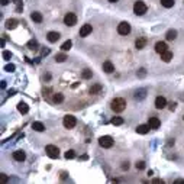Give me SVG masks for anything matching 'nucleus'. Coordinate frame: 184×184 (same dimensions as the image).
<instances>
[{
	"instance_id": "58836bf2",
	"label": "nucleus",
	"mask_w": 184,
	"mask_h": 184,
	"mask_svg": "<svg viewBox=\"0 0 184 184\" xmlns=\"http://www.w3.org/2000/svg\"><path fill=\"white\" fill-rule=\"evenodd\" d=\"M122 168H123V170H128V168H129V164H128V162H125V164L122 165Z\"/></svg>"
},
{
	"instance_id": "4c0bfd02",
	"label": "nucleus",
	"mask_w": 184,
	"mask_h": 184,
	"mask_svg": "<svg viewBox=\"0 0 184 184\" xmlns=\"http://www.w3.org/2000/svg\"><path fill=\"white\" fill-rule=\"evenodd\" d=\"M49 54V49L46 48V49H42V55H48Z\"/></svg>"
},
{
	"instance_id": "39448f33",
	"label": "nucleus",
	"mask_w": 184,
	"mask_h": 184,
	"mask_svg": "<svg viewBox=\"0 0 184 184\" xmlns=\"http://www.w3.org/2000/svg\"><path fill=\"white\" fill-rule=\"evenodd\" d=\"M63 123H64V126H65L67 129H73L74 126L77 125V119L74 117L73 114H67V116L64 117Z\"/></svg>"
},
{
	"instance_id": "a19ab883",
	"label": "nucleus",
	"mask_w": 184,
	"mask_h": 184,
	"mask_svg": "<svg viewBox=\"0 0 184 184\" xmlns=\"http://www.w3.org/2000/svg\"><path fill=\"white\" fill-rule=\"evenodd\" d=\"M9 1H10V0H1V4H3V6H6Z\"/></svg>"
},
{
	"instance_id": "f257e3e1",
	"label": "nucleus",
	"mask_w": 184,
	"mask_h": 184,
	"mask_svg": "<svg viewBox=\"0 0 184 184\" xmlns=\"http://www.w3.org/2000/svg\"><path fill=\"white\" fill-rule=\"evenodd\" d=\"M112 110L116 112V113H120V112H123L126 109V100L125 99H122V97H116V99H113L112 100V105H110Z\"/></svg>"
},
{
	"instance_id": "1a4fd4ad",
	"label": "nucleus",
	"mask_w": 184,
	"mask_h": 184,
	"mask_svg": "<svg viewBox=\"0 0 184 184\" xmlns=\"http://www.w3.org/2000/svg\"><path fill=\"white\" fill-rule=\"evenodd\" d=\"M148 125L151 126V129H158V128L161 126V120H159L158 117L152 116V117H149V120H148Z\"/></svg>"
},
{
	"instance_id": "f704fd0d",
	"label": "nucleus",
	"mask_w": 184,
	"mask_h": 184,
	"mask_svg": "<svg viewBox=\"0 0 184 184\" xmlns=\"http://www.w3.org/2000/svg\"><path fill=\"white\" fill-rule=\"evenodd\" d=\"M136 168H138V170H144V168H145V162H144V161L136 162Z\"/></svg>"
},
{
	"instance_id": "72a5a7b5",
	"label": "nucleus",
	"mask_w": 184,
	"mask_h": 184,
	"mask_svg": "<svg viewBox=\"0 0 184 184\" xmlns=\"http://www.w3.org/2000/svg\"><path fill=\"white\" fill-rule=\"evenodd\" d=\"M15 68H16V67H15L13 64H7V65L4 67V70H6V71H9V73H12V71H15Z\"/></svg>"
},
{
	"instance_id": "bb28decb",
	"label": "nucleus",
	"mask_w": 184,
	"mask_h": 184,
	"mask_svg": "<svg viewBox=\"0 0 184 184\" xmlns=\"http://www.w3.org/2000/svg\"><path fill=\"white\" fill-rule=\"evenodd\" d=\"M71 46H73V42H71V41L68 39V41H65V42H64V44L61 45V49H63V51L65 52V51H68V49H70Z\"/></svg>"
},
{
	"instance_id": "20e7f679",
	"label": "nucleus",
	"mask_w": 184,
	"mask_h": 184,
	"mask_svg": "<svg viewBox=\"0 0 184 184\" xmlns=\"http://www.w3.org/2000/svg\"><path fill=\"white\" fill-rule=\"evenodd\" d=\"M99 144H100V147H102V148H112V147H113V144H114V141H113V138H112V136L106 135V136H100Z\"/></svg>"
},
{
	"instance_id": "4468645a",
	"label": "nucleus",
	"mask_w": 184,
	"mask_h": 184,
	"mask_svg": "<svg viewBox=\"0 0 184 184\" xmlns=\"http://www.w3.org/2000/svg\"><path fill=\"white\" fill-rule=\"evenodd\" d=\"M103 71L107 73V74L113 73V71H114V65L112 64L110 61H105V63H103Z\"/></svg>"
},
{
	"instance_id": "2eb2a0df",
	"label": "nucleus",
	"mask_w": 184,
	"mask_h": 184,
	"mask_svg": "<svg viewBox=\"0 0 184 184\" xmlns=\"http://www.w3.org/2000/svg\"><path fill=\"white\" fill-rule=\"evenodd\" d=\"M161 55V60L164 61V63H170L171 60H173V52L171 51H165V52H162V54H159Z\"/></svg>"
},
{
	"instance_id": "dca6fc26",
	"label": "nucleus",
	"mask_w": 184,
	"mask_h": 184,
	"mask_svg": "<svg viewBox=\"0 0 184 184\" xmlns=\"http://www.w3.org/2000/svg\"><path fill=\"white\" fill-rule=\"evenodd\" d=\"M46 39H48L51 44H54V42H57V41L60 39V34H58V32H48Z\"/></svg>"
},
{
	"instance_id": "412c9836",
	"label": "nucleus",
	"mask_w": 184,
	"mask_h": 184,
	"mask_svg": "<svg viewBox=\"0 0 184 184\" xmlns=\"http://www.w3.org/2000/svg\"><path fill=\"white\" fill-rule=\"evenodd\" d=\"M31 19L34 20V22H37V23H41L42 22V15L39 13V12H32V15H31Z\"/></svg>"
},
{
	"instance_id": "a211bd4d",
	"label": "nucleus",
	"mask_w": 184,
	"mask_h": 184,
	"mask_svg": "<svg viewBox=\"0 0 184 184\" xmlns=\"http://www.w3.org/2000/svg\"><path fill=\"white\" fill-rule=\"evenodd\" d=\"M149 129H151V126L149 125H139L138 128H136V132L138 133H141V135H145L149 132Z\"/></svg>"
},
{
	"instance_id": "0eeeda50",
	"label": "nucleus",
	"mask_w": 184,
	"mask_h": 184,
	"mask_svg": "<svg viewBox=\"0 0 184 184\" xmlns=\"http://www.w3.org/2000/svg\"><path fill=\"white\" fill-rule=\"evenodd\" d=\"M117 32H119L120 35H128V34L131 32V25H129L128 22L119 23V25H117Z\"/></svg>"
},
{
	"instance_id": "c85d7f7f",
	"label": "nucleus",
	"mask_w": 184,
	"mask_h": 184,
	"mask_svg": "<svg viewBox=\"0 0 184 184\" xmlns=\"http://www.w3.org/2000/svg\"><path fill=\"white\" fill-rule=\"evenodd\" d=\"M91 75H93V73H91V70H88V68H86V70L81 73V77H83L84 80H88V78H91Z\"/></svg>"
},
{
	"instance_id": "c9c22d12",
	"label": "nucleus",
	"mask_w": 184,
	"mask_h": 184,
	"mask_svg": "<svg viewBox=\"0 0 184 184\" xmlns=\"http://www.w3.org/2000/svg\"><path fill=\"white\" fill-rule=\"evenodd\" d=\"M9 181V178H7V176H4V174H1L0 176V183H7Z\"/></svg>"
},
{
	"instance_id": "37998d69",
	"label": "nucleus",
	"mask_w": 184,
	"mask_h": 184,
	"mask_svg": "<svg viewBox=\"0 0 184 184\" xmlns=\"http://www.w3.org/2000/svg\"><path fill=\"white\" fill-rule=\"evenodd\" d=\"M176 184H184V180H177V181H176Z\"/></svg>"
},
{
	"instance_id": "aec40b11",
	"label": "nucleus",
	"mask_w": 184,
	"mask_h": 184,
	"mask_svg": "<svg viewBox=\"0 0 184 184\" xmlns=\"http://www.w3.org/2000/svg\"><path fill=\"white\" fill-rule=\"evenodd\" d=\"M18 110L22 114H26V113L29 112V107H28V105H26V103H23V102H20V103L18 105Z\"/></svg>"
},
{
	"instance_id": "e433bc0d",
	"label": "nucleus",
	"mask_w": 184,
	"mask_h": 184,
	"mask_svg": "<svg viewBox=\"0 0 184 184\" xmlns=\"http://www.w3.org/2000/svg\"><path fill=\"white\" fill-rule=\"evenodd\" d=\"M138 75H139L141 78H144V77L147 75V71H145V68H141V70H139V73H138Z\"/></svg>"
},
{
	"instance_id": "de8ad7c7",
	"label": "nucleus",
	"mask_w": 184,
	"mask_h": 184,
	"mask_svg": "<svg viewBox=\"0 0 184 184\" xmlns=\"http://www.w3.org/2000/svg\"><path fill=\"white\" fill-rule=\"evenodd\" d=\"M183 119H184V117H183Z\"/></svg>"
},
{
	"instance_id": "b1692460",
	"label": "nucleus",
	"mask_w": 184,
	"mask_h": 184,
	"mask_svg": "<svg viewBox=\"0 0 184 184\" xmlns=\"http://www.w3.org/2000/svg\"><path fill=\"white\" fill-rule=\"evenodd\" d=\"M16 25H18V20H16V19H9V20L6 22V28H7V29H15Z\"/></svg>"
},
{
	"instance_id": "c756f323",
	"label": "nucleus",
	"mask_w": 184,
	"mask_h": 184,
	"mask_svg": "<svg viewBox=\"0 0 184 184\" xmlns=\"http://www.w3.org/2000/svg\"><path fill=\"white\" fill-rule=\"evenodd\" d=\"M161 4H162L164 7L170 9V7H173V6H174V0H161Z\"/></svg>"
},
{
	"instance_id": "9b49d317",
	"label": "nucleus",
	"mask_w": 184,
	"mask_h": 184,
	"mask_svg": "<svg viewBox=\"0 0 184 184\" xmlns=\"http://www.w3.org/2000/svg\"><path fill=\"white\" fill-rule=\"evenodd\" d=\"M25 158H26V154H25L23 151L18 149V151H15V152H13V159H15V161L22 162V161H25Z\"/></svg>"
},
{
	"instance_id": "393cba45",
	"label": "nucleus",
	"mask_w": 184,
	"mask_h": 184,
	"mask_svg": "<svg viewBox=\"0 0 184 184\" xmlns=\"http://www.w3.org/2000/svg\"><path fill=\"white\" fill-rule=\"evenodd\" d=\"M52 100H54V103H63L64 102V96L61 93H55L52 96Z\"/></svg>"
},
{
	"instance_id": "9d476101",
	"label": "nucleus",
	"mask_w": 184,
	"mask_h": 184,
	"mask_svg": "<svg viewBox=\"0 0 184 184\" xmlns=\"http://www.w3.org/2000/svg\"><path fill=\"white\" fill-rule=\"evenodd\" d=\"M165 106H167V100H165V97L158 96V97L155 99V107H157V109H164Z\"/></svg>"
},
{
	"instance_id": "6e6552de",
	"label": "nucleus",
	"mask_w": 184,
	"mask_h": 184,
	"mask_svg": "<svg viewBox=\"0 0 184 184\" xmlns=\"http://www.w3.org/2000/svg\"><path fill=\"white\" fill-rule=\"evenodd\" d=\"M91 31H93L91 25H83V26L80 28V37H81V38L88 37V35L91 34Z\"/></svg>"
},
{
	"instance_id": "ea45409f",
	"label": "nucleus",
	"mask_w": 184,
	"mask_h": 184,
	"mask_svg": "<svg viewBox=\"0 0 184 184\" xmlns=\"http://www.w3.org/2000/svg\"><path fill=\"white\" fill-rule=\"evenodd\" d=\"M174 109H176V103H171L170 105V110H174Z\"/></svg>"
},
{
	"instance_id": "6ab92c4d",
	"label": "nucleus",
	"mask_w": 184,
	"mask_h": 184,
	"mask_svg": "<svg viewBox=\"0 0 184 184\" xmlns=\"http://www.w3.org/2000/svg\"><path fill=\"white\" fill-rule=\"evenodd\" d=\"M32 129L37 131V132H44L45 131V126H44L42 122H34L32 123Z\"/></svg>"
},
{
	"instance_id": "f3484780",
	"label": "nucleus",
	"mask_w": 184,
	"mask_h": 184,
	"mask_svg": "<svg viewBox=\"0 0 184 184\" xmlns=\"http://www.w3.org/2000/svg\"><path fill=\"white\" fill-rule=\"evenodd\" d=\"M145 45H147V38H138L136 41H135V46L138 48V49H142V48H145Z\"/></svg>"
},
{
	"instance_id": "f03ea898",
	"label": "nucleus",
	"mask_w": 184,
	"mask_h": 184,
	"mask_svg": "<svg viewBox=\"0 0 184 184\" xmlns=\"http://www.w3.org/2000/svg\"><path fill=\"white\" fill-rule=\"evenodd\" d=\"M148 10V6L142 1V0H138V1H135V4H133V12H135V15H138V16H142V15H145Z\"/></svg>"
},
{
	"instance_id": "ddd939ff",
	"label": "nucleus",
	"mask_w": 184,
	"mask_h": 184,
	"mask_svg": "<svg viewBox=\"0 0 184 184\" xmlns=\"http://www.w3.org/2000/svg\"><path fill=\"white\" fill-rule=\"evenodd\" d=\"M133 97H135L136 100H144V99L147 97V90H145V88H139V90H136Z\"/></svg>"
},
{
	"instance_id": "a18cd8bd",
	"label": "nucleus",
	"mask_w": 184,
	"mask_h": 184,
	"mask_svg": "<svg viewBox=\"0 0 184 184\" xmlns=\"http://www.w3.org/2000/svg\"><path fill=\"white\" fill-rule=\"evenodd\" d=\"M61 178H67V173H63L61 174Z\"/></svg>"
},
{
	"instance_id": "5701e85b",
	"label": "nucleus",
	"mask_w": 184,
	"mask_h": 184,
	"mask_svg": "<svg viewBox=\"0 0 184 184\" xmlns=\"http://www.w3.org/2000/svg\"><path fill=\"white\" fill-rule=\"evenodd\" d=\"M102 88H103V87H102V84H99V83H97V84H94V86H91V87H90V94H97Z\"/></svg>"
},
{
	"instance_id": "49530a36",
	"label": "nucleus",
	"mask_w": 184,
	"mask_h": 184,
	"mask_svg": "<svg viewBox=\"0 0 184 184\" xmlns=\"http://www.w3.org/2000/svg\"><path fill=\"white\" fill-rule=\"evenodd\" d=\"M109 1H110V3H114V1H117V0H109Z\"/></svg>"
},
{
	"instance_id": "79ce46f5",
	"label": "nucleus",
	"mask_w": 184,
	"mask_h": 184,
	"mask_svg": "<svg viewBox=\"0 0 184 184\" xmlns=\"http://www.w3.org/2000/svg\"><path fill=\"white\" fill-rule=\"evenodd\" d=\"M154 183L159 184V183H162V180H159V178H155V180H154Z\"/></svg>"
},
{
	"instance_id": "2f4dec72",
	"label": "nucleus",
	"mask_w": 184,
	"mask_h": 184,
	"mask_svg": "<svg viewBox=\"0 0 184 184\" xmlns=\"http://www.w3.org/2000/svg\"><path fill=\"white\" fill-rule=\"evenodd\" d=\"M65 158H67V159H74V158H75V151H73V149L67 151V152H65Z\"/></svg>"
},
{
	"instance_id": "7c9ffc66",
	"label": "nucleus",
	"mask_w": 184,
	"mask_h": 184,
	"mask_svg": "<svg viewBox=\"0 0 184 184\" xmlns=\"http://www.w3.org/2000/svg\"><path fill=\"white\" fill-rule=\"evenodd\" d=\"M28 48H29V49H34V51H35V49H38V42L35 41V39L29 41V42H28Z\"/></svg>"
},
{
	"instance_id": "7ed1b4c3",
	"label": "nucleus",
	"mask_w": 184,
	"mask_h": 184,
	"mask_svg": "<svg viewBox=\"0 0 184 184\" xmlns=\"http://www.w3.org/2000/svg\"><path fill=\"white\" fill-rule=\"evenodd\" d=\"M45 152H46V155H48L49 158H52V159H55V158L60 157V149L55 147V145H46V147H45Z\"/></svg>"
},
{
	"instance_id": "a878e982",
	"label": "nucleus",
	"mask_w": 184,
	"mask_h": 184,
	"mask_svg": "<svg viewBox=\"0 0 184 184\" xmlns=\"http://www.w3.org/2000/svg\"><path fill=\"white\" fill-rule=\"evenodd\" d=\"M123 117H120V116H116V117H113L112 119V125H114V126H120V125H123Z\"/></svg>"
},
{
	"instance_id": "423d86ee",
	"label": "nucleus",
	"mask_w": 184,
	"mask_h": 184,
	"mask_svg": "<svg viewBox=\"0 0 184 184\" xmlns=\"http://www.w3.org/2000/svg\"><path fill=\"white\" fill-rule=\"evenodd\" d=\"M64 23H65L67 26H74V25L77 23V16H75V13H67V15L64 16Z\"/></svg>"
},
{
	"instance_id": "f8f14e48",
	"label": "nucleus",
	"mask_w": 184,
	"mask_h": 184,
	"mask_svg": "<svg viewBox=\"0 0 184 184\" xmlns=\"http://www.w3.org/2000/svg\"><path fill=\"white\" fill-rule=\"evenodd\" d=\"M167 44L165 42H157L155 44V51L158 52V54H162V52H165L167 51Z\"/></svg>"
},
{
	"instance_id": "cd10ccee",
	"label": "nucleus",
	"mask_w": 184,
	"mask_h": 184,
	"mask_svg": "<svg viewBox=\"0 0 184 184\" xmlns=\"http://www.w3.org/2000/svg\"><path fill=\"white\" fill-rule=\"evenodd\" d=\"M65 60H67V55H65L64 52H61V54H57V55H55V61H57V63H64Z\"/></svg>"
},
{
	"instance_id": "4be33fe9",
	"label": "nucleus",
	"mask_w": 184,
	"mask_h": 184,
	"mask_svg": "<svg viewBox=\"0 0 184 184\" xmlns=\"http://www.w3.org/2000/svg\"><path fill=\"white\" fill-rule=\"evenodd\" d=\"M165 38H167V41H174V39L177 38V31H176V29H170V31L167 32Z\"/></svg>"
},
{
	"instance_id": "473e14b6",
	"label": "nucleus",
	"mask_w": 184,
	"mask_h": 184,
	"mask_svg": "<svg viewBox=\"0 0 184 184\" xmlns=\"http://www.w3.org/2000/svg\"><path fill=\"white\" fill-rule=\"evenodd\" d=\"M1 55H3L4 60H10V58H12V52H10V51H3Z\"/></svg>"
},
{
	"instance_id": "c03bdc74",
	"label": "nucleus",
	"mask_w": 184,
	"mask_h": 184,
	"mask_svg": "<svg viewBox=\"0 0 184 184\" xmlns=\"http://www.w3.org/2000/svg\"><path fill=\"white\" fill-rule=\"evenodd\" d=\"M1 88H6V81H1Z\"/></svg>"
}]
</instances>
